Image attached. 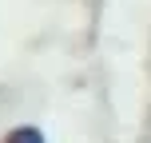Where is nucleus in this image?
I'll return each mask as SVG.
<instances>
[{"label": "nucleus", "instance_id": "1", "mask_svg": "<svg viewBox=\"0 0 151 143\" xmlns=\"http://www.w3.org/2000/svg\"><path fill=\"white\" fill-rule=\"evenodd\" d=\"M4 143H44V135H40L36 127H16L12 135H8Z\"/></svg>", "mask_w": 151, "mask_h": 143}]
</instances>
